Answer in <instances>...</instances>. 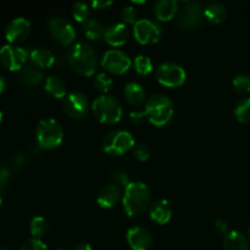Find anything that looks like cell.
Instances as JSON below:
<instances>
[{
  "instance_id": "1",
  "label": "cell",
  "mask_w": 250,
  "mask_h": 250,
  "mask_svg": "<svg viewBox=\"0 0 250 250\" xmlns=\"http://www.w3.org/2000/svg\"><path fill=\"white\" fill-rule=\"evenodd\" d=\"M67 61L71 68L81 76H92L97 71V51L85 42H80L71 46L67 54Z\"/></svg>"
},
{
  "instance_id": "2",
  "label": "cell",
  "mask_w": 250,
  "mask_h": 250,
  "mask_svg": "<svg viewBox=\"0 0 250 250\" xmlns=\"http://www.w3.org/2000/svg\"><path fill=\"white\" fill-rule=\"evenodd\" d=\"M150 189L143 182H131L124 190L122 204L128 216H141L150 205Z\"/></svg>"
},
{
  "instance_id": "3",
  "label": "cell",
  "mask_w": 250,
  "mask_h": 250,
  "mask_svg": "<svg viewBox=\"0 0 250 250\" xmlns=\"http://www.w3.org/2000/svg\"><path fill=\"white\" fill-rule=\"evenodd\" d=\"M172 100L164 94H155L149 98L146 103V119L156 127H163L171 121L173 116Z\"/></svg>"
},
{
  "instance_id": "4",
  "label": "cell",
  "mask_w": 250,
  "mask_h": 250,
  "mask_svg": "<svg viewBox=\"0 0 250 250\" xmlns=\"http://www.w3.org/2000/svg\"><path fill=\"white\" fill-rule=\"evenodd\" d=\"M92 111L98 121L105 125H114L122 117V106L119 100L109 94L95 98L92 103Z\"/></svg>"
},
{
  "instance_id": "5",
  "label": "cell",
  "mask_w": 250,
  "mask_h": 250,
  "mask_svg": "<svg viewBox=\"0 0 250 250\" xmlns=\"http://www.w3.org/2000/svg\"><path fill=\"white\" fill-rule=\"evenodd\" d=\"M37 144L42 149H54L62 143L63 129L55 119H43L36 128Z\"/></svg>"
},
{
  "instance_id": "6",
  "label": "cell",
  "mask_w": 250,
  "mask_h": 250,
  "mask_svg": "<svg viewBox=\"0 0 250 250\" xmlns=\"http://www.w3.org/2000/svg\"><path fill=\"white\" fill-rule=\"evenodd\" d=\"M136 146L133 136L126 129H117L106 134L103 141V150L110 156H121Z\"/></svg>"
},
{
  "instance_id": "7",
  "label": "cell",
  "mask_w": 250,
  "mask_h": 250,
  "mask_svg": "<svg viewBox=\"0 0 250 250\" xmlns=\"http://www.w3.org/2000/svg\"><path fill=\"white\" fill-rule=\"evenodd\" d=\"M204 16V9L198 1H186L178 10L175 20L176 28L180 31H192L197 28Z\"/></svg>"
},
{
  "instance_id": "8",
  "label": "cell",
  "mask_w": 250,
  "mask_h": 250,
  "mask_svg": "<svg viewBox=\"0 0 250 250\" xmlns=\"http://www.w3.org/2000/svg\"><path fill=\"white\" fill-rule=\"evenodd\" d=\"M156 78L159 83L168 88L181 87L187 80L185 68L175 62H163L156 68Z\"/></svg>"
},
{
  "instance_id": "9",
  "label": "cell",
  "mask_w": 250,
  "mask_h": 250,
  "mask_svg": "<svg viewBox=\"0 0 250 250\" xmlns=\"http://www.w3.org/2000/svg\"><path fill=\"white\" fill-rule=\"evenodd\" d=\"M133 36L139 44L158 43L163 37V27L150 19H141L133 26Z\"/></svg>"
},
{
  "instance_id": "10",
  "label": "cell",
  "mask_w": 250,
  "mask_h": 250,
  "mask_svg": "<svg viewBox=\"0 0 250 250\" xmlns=\"http://www.w3.org/2000/svg\"><path fill=\"white\" fill-rule=\"evenodd\" d=\"M28 56V51L21 46L6 44L0 48V63L10 71H21Z\"/></svg>"
},
{
  "instance_id": "11",
  "label": "cell",
  "mask_w": 250,
  "mask_h": 250,
  "mask_svg": "<svg viewBox=\"0 0 250 250\" xmlns=\"http://www.w3.org/2000/svg\"><path fill=\"white\" fill-rule=\"evenodd\" d=\"M102 66L110 73L124 75L132 66V59L119 49L107 50L102 58Z\"/></svg>"
},
{
  "instance_id": "12",
  "label": "cell",
  "mask_w": 250,
  "mask_h": 250,
  "mask_svg": "<svg viewBox=\"0 0 250 250\" xmlns=\"http://www.w3.org/2000/svg\"><path fill=\"white\" fill-rule=\"evenodd\" d=\"M48 26L53 38L56 42L62 44V45H68V44L73 43L76 37H77V32H76L75 27L63 17H51L48 22Z\"/></svg>"
},
{
  "instance_id": "13",
  "label": "cell",
  "mask_w": 250,
  "mask_h": 250,
  "mask_svg": "<svg viewBox=\"0 0 250 250\" xmlns=\"http://www.w3.org/2000/svg\"><path fill=\"white\" fill-rule=\"evenodd\" d=\"M87 95L81 92H72L63 98L62 109L71 119H82L90 109Z\"/></svg>"
},
{
  "instance_id": "14",
  "label": "cell",
  "mask_w": 250,
  "mask_h": 250,
  "mask_svg": "<svg viewBox=\"0 0 250 250\" xmlns=\"http://www.w3.org/2000/svg\"><path fill=\"white\" fill-rule=\"evenodd\" d=\"M31 33V23L24 17H16L11 20L5 29V38L10 44L15 45L24 42Z\"/></svg>"
},
{
  "instance_id": "15",
  "label": "cell",
  "mask_w": 250,
  "mask_h": 250,
  "mask_svg": "<svg viewBox=\"0 0 250 250\" xmlns=\"http://www.w3.org/2000/svg\"><path fill=\"white\" fill-rule=\"evenodd\" d=\"M126 238L132 250H149L153 246V237L146 227H131L127 231Z\"/></svg>"
},
{
  "instance_id": "16",
  "label": "cell",
  "mask_w": 250,
  "mask_h": 250,
  "mask_svg": "<svg viewBox=\"0 0 250 250\" xmlns=\"http://www.w3.org/2000/svg\"><path fill=\"white\" fill-rule=\"evenodd\" d=\"M122 195L124 192L121 187L115 183H110L100 188L97 195V202L104 209H111L119 204L120 200H122Z\"/></svg>"
},
{
  "instance_id": "17",
  "label": "cell",
  "mask_w": 250,
  "mask_h": 250,
  "mask_svg": "<svg viewBox=\"0 0 250 250\" xmlns=\"http://www.w3.org/2000/svg\"><path fill=\"white\" fill-rule=\"evenodd\" d=\"M129 29L126 23H114L105 32V42L111 46H121L128 41Z\"/></svg>"
},
{
  "instance_id": "18",
  "label": "cell",
  "mask_w": 250,
  "mask_h": 250,
  "mask_svg": "<svg viewBox=\"0 0 250 250\" xmlns=\"http://www.w3.org/2000/svg\"><path fill=\"white\" fill-rule=\"evenodd\" d=\"M150 219L159 225L167 224L172 216V207L166 199H159L150 205Z\"/></svg>"
},
{
  "instance_id": "19",
  "label": "cell",
  "mask_w": 250,
  "mask_h": 250,
  "mask_svg": "<svg viewBox=\"0 0 250 250\" xmlns=\"http://www.w3.org/2000/svg\"><path fill=\"white\" fill-rule=\"evenodd\" d=\"M178 2L176 0H159L154 5V15L159 21H171L178 14Z\"/></svg>"
},
{
  "instance_id": "20",
  "label": "cell",
  "mask_w": 250,
  "mask_h": 250,
  "mask_svg": "<svg viewBox=\"0 0 250 250\" xmlns=\"http://www.w3.org/2000/svg\"><path fill=\"white\" fill-rule=\"evenodd\" d=\"M125 98H126L127 103L132 106H141L146 102V89L143 88V85L139 84L137 82H128L125 85L124 90Z\"/></svg>"
},
{
  "instance_id": "21",
  "label": "cell",
  "mask_w": 250,
  "mask_h": 250,
  "mask_svg": "<svg viewBox=\"0 0 250 250\" xmlns=\"http://www.w3.org/2000/svg\"><path fill=\"white\" fill-rule=\"evenodd\" d=\"M29 60L32 65L38 68L51 67L55 62L56 58L50 50L45 48H36L29 53Z\"/></svg>"
},
{
  "instance_id": "22",
  "label": "cell",
  "mask_w": 250,
  "mask_h": 250,
  "mask_svg": "<svg viewBox=\"0 0 250 250\" xmlns=\"http://www.w3.org/2000/svg\"><path fill=\"white\" fill-rule=\"evenodd\" d=\"M44 89L55 99H61L66 97L67 93V85L62 78L58 76H49L44 81Z\"/></svg>"
},
{
  "instance_id": "23",
  "label": "cell",
  "mask_w": 250,
  "mask_h": 250,
  "mask_svg": "<svg viewBox=\"0 0 250 250\" xmlns=\"http://www.w3.org/2000/svg\"><path fill=\"white\" fill-rule=\"evenodd\" d=\"M19 80L24 84L34 87L44 80V73L36 66L26 65L21 71H19Z\"/></svg>"
},
{
  "instance_id": "24",
  "label": "cell",
  "mask_w": 250,
  "mask_h": 250,
  "mask_svg": "<svg viewBox=\"0 0 250 250\" xmlns=\"http://www.w3.org/2000/svg\"><path fill=\"white\" fill-rule=\"evenodd\" d=\"M204 16L210 23L220 24L226 20L227 10L221 2H210L204 9Z\"/></svg>"
},
{
  "instance_id": "25",
  "label": "cell",
  "mask_w": 250,
  "mask_h": 250,
  "mask_svg": "<svg viewBox=\"0 0 250 250\" xmlns=\"http://www.w3.org/2000/svg\"><path fill=\"white\" fill-rule=\"evenodd\" d=\"M83 31L89 41H102L105 38L106 27L97 19H89L83 23Z\"/></svg>"
},
{
  "instance_id": "26",
  "label": "cell",
  "mask_w": 250,
  "mask_h": 250,
  "mask_svg": "<svg viewBox=\"0 0 250 250\" xmlns=\"http://www.w3.org/2000/svg\"><path fill=\"white\" fill-rule=\"evenodd\" d=\"M225 250H248L249 244L246 236L238 231H231L224 239Z\"/></svg>"
},
{
  "instance_id": "27",
  "label": "cell",
  "mask_w": 250,
  "mask_h": 250,
  "mask_svg": "<svg viewBox=\"0 0 250 250\" xmlns=\"http://www.w3.org/2000/svg\"><path fill=\"white\" fill-rule=\"evenodd\" d=\"M49 226L48 221H46L44 217L42 216H36L31 220V224H29V231L33 238L41 239L42 237H44L48 232Z\"/></svg>"
},
{
  "instance_id": "28",
  "label": "cell",
  "mask_w": 250,
  "mask_h": 250,
  "mask_svg": "<svg viewBox=\"0 0 250 250\" xmlns=\"http://www.w3.org/2000/svg\"><path fill=\"white\" fill-rule=\"evenodd\" d=\"M234 116L239 122L250 121V98H242L234 106Z\"/></svg>"
},
{
  "instance_id": "29",
  "label": "cell",
  "mask_w": 250,
  "mask_h": 250,
  "mask_svg": "<svg viewBox=\"0 0 250 250\" xmlns=\"http://www.w3.org/2000/svg\"><path fill=\"white\" fill-rule=\"evenodd\" d=\"M133 66L134 70L142 76H146L153 71V62H151L150 58L146 55H137L133 60Z\"/></svg>"
},
{
  "instance_id": "30",
  "label": "cell",
  "mask_w": 250,
  "mask_h": 250,
  "mask_svg": "<svg viewBox=\"0 0 250 250\" xmlns=\"http://www.w3.org/2000/svg\"><path fill=\"white\" fill-rule=\"evenodd\" d=\"M89 5L84 1H77L72 6V16L80 23H84L89 20Z\"/></svg>"
},
{
  "instance_id": "31",
  "label": "cell",
  "mask_w": 250,
  "mask_h": 250,
  "mask_svg": "<svg viewBox=\"0 0 250 250\" xmlns=\"http://www.w3.org/2000/svg\"><path fill=\"white\" fill-rule=\"evenodd\" d=\"M93 84H94L95 89L99 90L103 94H106L111 89L112 84H114V81H112V78L109 75L102 72L95 76L94 81H93Z\"/></svg>"
},
{
  "instance_id": "32",
  "label": "cell",
  "mask_w": 250,
  "mask_h": 250,
  "mask_svg": "<svg viewBox=\"0 0 250 250\" xmlns=\"http://www.w3.org/2000/svg\"><path fill=\"white\" fill-rule=\"evenodd\" d=\"M233 87L239 94H248L250 93V76L238 75L233 80Z\"/></svg>"
},
{
  "instance_id": "33",
  "label": "cell",
  "mask_w": 250,
  "mask_h": 250,
  "mask_svg": "<svg viewBox=\"0 0 250 250\" xmlns=\"http://www.w3.org/2000/svg\"><path fill=\"white\" fill-rule=\"evenodd\" d=\"M132 151H133L134 158L138 161H141V163H144V161H146L150 158V149L144 143H136Z\"/></svg>"
},
{
  "instance_id": "34",
  "label": "cell",
  "mask_w": 250,
  "mask_h": 250,
  "mask_svg": "<svg viewBox=\"0 0 250 250\" xmlns=\"http://www.w3.org/2000/svg\"><path fill=\"white\" fill-rule=\"evenodd\" d=\"M121 19L125 23H129L134 26L137 23V21H138V12H137V10L132 5L125 6L121 10Z\"/></svg>"
},
{
  "instance_id": "35",
  "label": "cell",
  "mask_w": 250,
  "mask_h": 250,
  "mask_svg": "<svg viewBox=\"0 0 250 250\" xmlns=\"http://www.w3.org/2000/svg\"><path fill=\"white\" fill-rule=\"evenodd\" d=\"M111 180L115 185L120 186V187H125V188L132 182V181H129L128 173H126L125 171H121V170L114 171V172L111 173Z\"/></svg>"
},
{
  "instance_id": "36",
  "label": "cell",
  "mask_w": 250,
  "mask_h": 250,
  "mask_svg": "<svg viewBox=\"0 0 250 250\" xmlns=\"http://www.w3.org/2000/svg\"><path fill=\"white\" fill-rule=\"evenodd\" d=\"M20 250H48V247L42 239L32 238L29 241L24 242Z\"/></svg>"
},
{
  "instance_id": "37",
  "label": "cell",
  "mask_w": 250,
  "mask_h": 250,
  "mask_svg": "<svg viewBox=\"0 0 250 250\" xmlns=\"http://www.w3.org/2000/svg\"><path fill=\"white\" fill-rule=\"evenodd\" d=\"M146 112L143 111H131V114H129V120L132 121V124L134 125H141L143 124L144 121H146Z\"/></svg>"
},
{
  "instance_id": "38",
  "label": "cell",
  "mask_w": 250,
  "mask_h": 250,
  "mask_svg": "<svg viewBox=\"0 0 250 250\" xmlns=\"http://www.w3.org/2000/svg\"><path fill=\"white\" fill-rule=\"evenodd\" d=\"M10 178V171L4 166H0V189H4Z\"/></svg>"
},
{
  "instance_id": "39",
  "label": "cell",
  "mask_w": 250,
  "mask_h": 250,
  "mask_svg": "<svg viewBox=\"0 0 250 250\" xmlns=\"http://www.w3.org/2000/svg\"><path fill=\"white\" fill-rule=\"evenodd\" d=\"M90 5L97 10H104L107 9L109 6H111L112 1L111 0H94V1H92Z\"/></svg>"
},
{
  "instance_id": "40",
  "label": "cell",
  "mask_w": 250,
  "mask_h": 250,
  "mask_svg": "<svg viewBox=\"0 0 250 250\" xmlns=\"http://www.w3.org/2000/svg\"><path fill=\"white\" fill-rule=\"evenodd\" d=\"M215 227L220 233H229V224L225 220H217L215 222Z\"/></svg>"
},
{
  "instance_id": "41",
  "label": "cell",
  "mask_w": 250,
  "mask_h": 250,
  "mask_svg": "<svg viewBox=\"0 0 250 250\" xmlns=\"http://www.w3.org/2000/svg\"><path fill=\"white\" fill-rule=\"evenodd\" d=\"M72 250H93V248L89 243H84V242H82V243L76 244V246L72 248Z\"/></svg>"
},
{
  "instance_id": "42",
  "label": "cell",
  "mask_w": 250,
  "mask_h": 250,
  "mask_svg": "<svg viewBox=\"0 0 250 250\" xmlns=\"http://www.w3.org/2000/svg\"><path fill=\"white\" fill-rule=\"evenodd\" d=\"M5 87H6V80H5V77H2V76L0 75V94L4 92Z\"/></svg>"
},
{
  "instance_id": "43",
  "label": "cell",
  "mask_w": 250,
  "mask_h": 250,
  "mask_svg": "<svg viewBox=\"0 0 250 250\" xmlns=\"http://www.w3.org/2000/svg\"><path fill=\"white\" fill-rule=\"evenodd\" d=\"M14 161H15V164H16V166H17V167H19V166H21L22 164L24 163V159L22 158V155H17L16 158L14 159Z\"/></svg>"
},
{
  "instance_id": "44",
  "label": "cell",
  "mask_w": 250,
  "mask_h": 250,
  "mask_svg": "<svg viewBox=\"0 0 250 250\" xmlns=\"http://www.w3.org/2000/svg\"><path fill=\"white\" fill-rule=\"evenodd\" d=\"M1 121H2V111L0 110V124H1Z\"/></svg>"
},
{
  "instance_id": "45",
  "label": "cell",
  "mask_w": 250,
  "mask_h": 250,
  "mask_svg": "<svg viewBox=\"0 0 250 250\" xmlns=\"http://www.w3.org/2000/svg\"><path fill=\"white\" fill-rule=\"evenodd\" d=\"M1 203H2V199H1V195H0V205H1Z\"/></svg>"
},
{
  "instance_id": "46",
  "label": "cell",
  "mask_w": 250,
  "mask_h": 250,
  "mask_svg": "<svg viewBox=\"0 0 250 250\" xmlns=\"http://www.w3.org/2000/svg\"><path fill=\"white\" fill-rule=\"evenodd\" d=\"M0 250H10V249H7V248H0Z\"/></svg>"
},
{
  "instance_id": "47",
  "label": "cell",
  "mask_w": 250,
  "mask_h": 250,
  "mask_svg": "<svg viewBox=\"0 0 250 250\" xmlns=\"http://www.w3.org/2000/svg\"><path fill=\"white\" fill-rule=\"evenodd\" d=\"M249 238H250V229H249Z\"/></svg>"
},
{
  "instance_id": "48",
  "label": "cell",
  "mask_w": 250,
  "mask_h": 250,
  "mask_svg": "<svg viewBox=\"0 0 250 250\" xmlns=\"http://www.w3.org/2000/svg\"><path fill=\"white\" fill-rule=\"evenodd\" d=\"M58 250H65V249H58Z\"/></svg>"
}]
</instances>
